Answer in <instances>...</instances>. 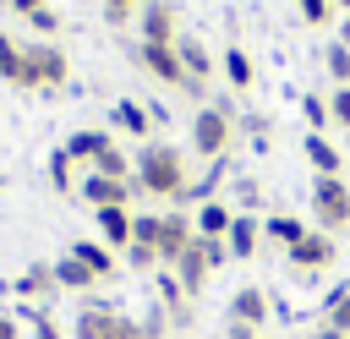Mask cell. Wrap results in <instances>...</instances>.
<instances>
[{
    "label": "cell",
    "instance_id": "1",
    "mask_svg": "<svg viewBox=\"0 0 350 339\" xmlns=\"http://www.w3.org/2000/svg\"><path fill=\"white\" fill-rule=\"evenodd\" d=\"M131 180H137L142 197H164V202H175V191L191 180V175H186V153L170 148V142H148V148L137 153Z\"/></svg>",
    "mask_w": 350,
    "mask_h": 339
},
{
    "label": "cell",
    "instance_id": "2",
    "mask_svg": "<svg viewBox=\"0 0 350 339\" xmlns=\"http://www.w3.org/2000/svg\"><path fill=\"white\" fill-rule=\"evenodd\" d=\"M71 339H142L137 317L109 306V301H82L77 323H71Z\"/></svg>",
    "mask_w": 350,
    "mask_h": 339
},
{
    "label": "cell",
    "instance_id": "3",
    "mask_svg": "<svg viewBox=\"0 0 350 339\" xmlns=\"http://www.w3.org/2000/svg\"><path fill=\"white\" fill-rule=\"evenodd\" d=\"M230 142H235V115L230 109H219V104H202L197 115H191V148H197V159H224L230 153Z\"/></svg>",
    "mask_w": 350,
    "mask_h": 339
},
{
    "label": "cell",
    "instance_id": "4",
    "mask_svg": "<svg viewBox=\"0 0 350 339\" xmlns=\"http://www.w3.org/2000/svg\"><path fill=\"white\" fill-rule=\"evenodd\" d=\"M312 219H317V230H350V186L339 180V175H317L312 180Z\"/></svg>",
    "mask_w": 350,
    "mask_h": 339
},
{
    "label": "cell",
    "instance_id": "5",
    "mask_svg": "<svg viewBox=\"0 0 350 339\" xmlns=\"http://www.w3.org/2000/svg\"><path fill=\"white\" fill-rule=\"evenodd\" d=\"M197 241V219L186 213V208H170V213H159V268H175L180 262V252Z\"/></svg>",
    "mask_w": 350,
    "mask_h": 339
},
{
    "label": "cell",
    "instance_id": "6",
    "mask_svg": "<svg viewBox=\"0 0 350 339\" xmlns=\"http://www.w3.org/2000/svg\"><path fill=\"white\" fill-rule=\"evenodd\" d=\"M334 257H339V252H334V235H328V230H306V235L284 252V262H290L301 279H312V273H317V268H328Z\"/></svg>",
    "mask_w": 350,
    "mask_h": 339
},
{
    "label": "cell",
    "instance_id": "7",
    "mask_svg": "<svg viewBox=\"0 0 350 339\" xmlns=\"http://www.w3.org/2000/svg\"><path fill=\"white\" fill-rule=\"evenodd\" d=\"M22 55H27V66H33V77H38V87H60V82L71 77V60H66V49H60L55 38H38V44H22Z\"/></svg>",
    "mask_w": 350,
    "mask_h": 339
},
{
    "label": "cell",
    "instance_id": "8",
    "mask_svg": "<svg viewBox=\"0 0 350 339\" xmlns=\"http://www.w3.org/2000/svg\"><path fill=\"white\" fill-rule=\"evenodd\" d=\"M77 191H82V202H93V208H131V197H142L137 180H109V175H98V170H88V175L77 180Z\"/></svg>",
    "mask_w": 350,
    "mask_h": 339
},
{
    "label": "cell",
    "instance_id": "9",
    "mask_svg": "<svg viewBox=\"0 0 350 339\" xmlns=\"http://www.w3.org/2000/svg\"><path fill=\"white\" fill-rule=\"evenodd\" d=\"M137 66H142L148 77H159L164 87H186V82H191L186 66H180V55H175V44H137Z\"/></svg>",
    "mask_w": 350,
    "mask_h": 339
},
{
    "label": "cell",
    "instance_id": "10",
    "mask_svg": "<svg viewBox=\"0 0 350 339\" xmlns=\"http://www.w3.org/2000/svg\"><path fill=\"white\" fill-rule=\"evenodd\" d=\"M180 38V11L170 0H148L142 5V44H175Z\"/></svg>",
    "mask_w": 350,
    "mask_h": 339
},
{
    "label": "cell",
    "instance_id": "11",
    "mask_svg": "<svg viewBox=\"0 0 350 339\" xmlns=\"http://www.w3.org/2000/svg\"><path fill=\"white\" fill-rule=\"evenodd\" d=\"M175 55H180V66H186V93H202V82L213 77V55H208V44L202 38H191V33H180L175 38Z\"/></svg>",
    "mask_w": 350,
    "mask_h": 339
},
{
    "label": "cell",
    "instance_id": "12",
    "mask_svg": "<svg viewBox=\"0 0 350 339\" xmlns=\"http://www.w3.org/2000/svg\"><path fill=\"white\" fill-rule=\"evenodd\" d=\"M268 312H273V301H268V290H257V284H241V290L230 295V323H241V328H262Z\"/></svg>",
    "mask_w": 350,
    "mask_h": 339
},
{
    "label": "cell",
    "instance_id": "13",
    "mask_svg": "<svg viewBox=\"0 0 350 339\" xmlns=\"http://www.w3.org/2000/svg\"><path fill=\"white\" fill-rule=\"evenodd\" d=\"M0 82H11V87H38V77H33V66H27V55H22V44H16L11 33H0Z\"/></svg>",
    "mask_w": 350,
    "mask_h": 339
},
{
    "label": "cell",
    "instance_id": "14",
    "mask_svg": "<svg viewBox=\"0 0 350 339\" xmlns=\"http://www.w3.org/2000/svg\"><path fill=\"white\" fill-rule=\"evenodd\" d=\"M93 219H98V241L109 252H126L131 246V208H93Z\"/></svg>",
    "mask_w": 350,
    "mask_h": 339
},
{
    "label": "cell",
    "instance_id": "15",
    "mask_svg": "<svg viewBox=\"0 0 350 339\" xmlns=\"http://www.w3.org/2000/svg\"><path fill=\"white\" fill-rule=\"evenodd\" d=\"M60 148L71 153V164H88V170H93V164H98V159H104L115 142H109V131H71Z\"/></svg>",
    "mask_w": 350,
    "mask_h": 339
},
{
    "label": "cell",
    "instance_id": "16",
    "mask_svg": "<svg viewBox=\"0 0 350 339\" xmlns=\"http://www.w3.org/2000/svg\"><path fill=\"white\" fill-rule=\"evenodd\" d=\"M230 257L235 262H252V252H257V241H262V219L257 213H235V224H230Z\"/></svg>",
    "mask_w": 350,
    "mask_h": 339
},
{
    "label": "cell",
    "instance_id": "17",
    "mask_svg": "<svg viewBox=\"0 0 350 339\" xmlns=\"http://www.w3.org/2000/svg\"><path fill=\"white\" fill-rule=\"evenodd\" d=\"M301 153H306V164L317 170V175H339L345 170V153L323 137V131H306V142H301Z\"/></svg>",
    "mask_w": 350,
    "mask_h": 339
},
{
    "label": "cell",
    "instance_id": "18",
    "mask_svg": "<svg viewBox=\"0 0 350 339\" xmlns=\"http://www.w3.org/2000/svg\"><path fill=\"white\" fill-rule=\"evenodd\" d=\"M208 273H213V268L202 262V252H197V241H191V246L180 252V262H175V279H180V290H186V301H197V295H202V284H208Z\"/></svg>",
    "mask_w": 350,
    "mask_h": 339
},
{
    "label": "cell",
    "instance_id": "19",
    "mask_svg": "<svg viewBox=\"0 0 350 339\" xmlns=\"http://www.w3.org/2000/svg\"><path fill=\"white\" fill-rule=\"evenodd\" d=\"M71 257H82V262L93 268V279H115V273H120V252H109L104 241H77Z\"/></svg>",
    "mask_w": 350,
    "mask_h": 339
},
{
    "label": "cell",
    "instance_id": "20",
    "mask_svg": "<svg viewBox=\"0 0 350 339\" xmlns=\"http://www.w3.org/2000/svg\"><path fill=\"white\" fill-rule=\"evenodd\" d=\"M49 290H60V284H55V262H27V268L16 273V295H22V301H44Z\"/></svg>",
    "mask_w": 350,
    "mask_h": 339
},
{
    "label": "cell",
    "instance_id": "21",
    "mask_svg": "<svg viewBox=\"0 0 350 339\" xmlns=\"http://www.w3.org/2000/svg\"><path fill=\"white\" fill-rule=\"evenodd\" d=\"M219 66H224V77H230V87H235V93H246V87L257 82V66H252V55H246L241 44H230V49L219 55Z\"/></svg>",
    "mask_w": 350,
    "mask_h": 339
},
{
    "label": "cell",
    "instance_id": "22",
    "mask_svg": "<svg viewBox=\"0 0 350 339\" xmlns=\"http://www.w3.org/2000/svg\"><path fill=\"white\" fill-rule=\"evenodd\" d=\"M115 126H120L126 137H142V142H148V131H153V115H148L137 98H120V104H115Z\"/></svg>",
    "mask_w": 350,
    "mask_h": 339
},
{
    "label": "cell",
    "instance_id": "23",
    "mask_svg": "<svg viewBox=\"0 0 350 339\" xmlns=\"http://www.w3.org/2000/svg\"><path fill=\"white\" fill-rule=\"evenodd\" d=\"M230 224H235V208H224L219 197L197 202V235H230Z\"/></svg>",
    "mask_w": 350,
    "mask_h": 339
},
{
    "label": "cell",
    "instance_id": "24",
    "mask_svg": "<svg viewBox=\"0 0 350 339\" xmlns=\"http://www.w3.org/2000/svg\"><path fill=\"white\" fill-rule=\"evenodd\" d=\"M301 235H306V224L290 219V213H268V219H262V241H273V246H284V252H290Z\"/></svg>",
    "mask_w": 350,
    "mask_h": 339
},
{
    "label": "cell",
    "instance_id": "25",
    "mask_svg": "<svg viewBox=\"0 0 350 339\" xmlns=\"http://www.w3.org/2000/svg\"><path fill=\"white\" fill-rule=\"evenodd\" d=\"M55 284H60V290H93L98 279H93V268H88L82 257H71V252H66V257L55 262Z\"/></svg>",
    "mask_w": 350,
    "mask_h": 339
},
{
    "label": "cell",
    "instance_id": "26",
    "mask_svg": "<svg viewBox=\"0 0 350 339\" xmlns=\"http://www.w3.org/2000/svg\"><path fill=\"white\" fill-rule=\"evenodd\" d=\"M323 323L339 328V334H350V284H334L323 295Z\"/></svg>",
    "mask_w": 350,
    "mask_h": 339
},
{
    "label": "cell",
    "instance_id": "27",
    "mask_svg": "<svg viewBox=\"0 0 350 339\" xmlns=\"http://www.w3.org/2000/svg\"><path fill=\"white\" fill-rule=\"evenodd\" d=\"M49 186H55L60 197H71V191H77V164H71V153H66V148H55V153H49Z\"/></svg>",
    "mask_w": 350,
    "mask_h": 339
},
{
    "label": "cell",
    "instance_id": "28",
    "mask_svg": "<svg viewBox=\"0 0 350 339\" xmlns=\"http://www.w3.org/2000/svg\"><path fill=\"white\" fill-rule=\"evenodd\" d=\"M323 66H328V77H334V87H350V49L334 38L328 49H323Z\"/></svg>",
    "mask_w": 350,
    "mask_h": 339
},
{
    "label": "cell",
    "instance_id": "29",
    "mask_svg": "<svg viewBox=\"0 0 350 339\" xmlns=\"http://www.w3.org/2000/svg\"><path fill=\"white\" fill-rule=\"evenodd\" d=\"M120 262H126V268H142V273H153V268H159V246H142V241H131V246L120 252Z\"/></svg>",
    "mask_w": 350,
    "mask_h": 339
},
{
    "label": "cell",
    "instance_id": "30",
    "mask_svg": "<svg viewBox=\"0 0 350 339\" xmlns=\"http://www.w3.org/2000/svg\"><path fill=\"white\" fill-rule=\"evenodd\" d=\"M295 11H301L306 27H328L334 22V0H295Z\"/></svg>",
    "mask_w": 350,
    "mask_h": 339
},
{
    "label": "cell",
    "instance_id": "31",
    "mask_svg": "<svg viewBox=\"0 0 350 339\" xmlns=\"http://www.w3.org/2000/svg\"><path fill=\"white\" fill-rule=\"evenodd\" d=\"M301 115H306L312 131H328V98H323V93H306V98H301Z\"/></svg>",
    "mask_w": 350,
    "mask_h": 339
},
{
    "label": "cell",
    "instance_id": "32",
    "mask_svg": "<svg viewBox=\"0 0 350 339\" xmlns=\"http://www.w3.org/2000/svg\"><path fill=\"white\" fill-rule=\"evenodd\" d=\"M137 328H142V339H164V334H170V312H164V306H148V312L137 317Z\"/></svg>",
    "mask_w": 350,
    "mask_h": 339
},
{
    "label": "cell",
    "instance_id": "33",
    "mask_svg": "<svg viewBox=\"0 0 350 339\" xmlns=\"http://www.w3.org/2000/svg\"><path fill=\"white\" fill-rule=\"evenodd\" d=\"M131 241L159 246V213H131Z\"/></svg>",
    "mask_w": 350,
    "mask_h": 339
},
{
    "label": "cell",
    "instance_id": "34",
    "mask_svg": "<svg viewBox=\"0 0 350 339\" xmlns=\"http://www.w3.org/2000/svg\"><path fill=\"white\" fill-rule=\"evenodd\" d=\"M27 27H33L38 38H55V33H60V11H55V5H44V11H33V16H27Z\"/></svg>",
    "mask_w": 350,
    "mask_h": 339
},
{
    "label": "cell",
    "instance_id": "35",
    "mask_svg": "<svg viewBox=\"0 0 350 339\" xmlns=\"http://www.w3.org/2000/svg\"><path fill=\"white\" fill-rule=\"evenodd\" d=\"M328 120L350 131V87H334V93H328Z\"/></svg>",
    "mask_w": 350,
    "mask_h": 339
},
{
    "label": "cell",
    "instance_id": "36",
    "mask_svg": "<svg viewBox=\"0 0 350 339\" xmlns=\"http://www.w3.org/2000/svg\"><path fill=\"white\" fill-rule=\"evenodd\" d=\"M142 5H148V0H104V16H109V27H120V22H131Z\"/></svg>",
    "mask_w": 350,
    "mask_h": 339
},
{
    "label": "cell",
    "instance_id": "37",
    "mask_svg": "<svg viewBox=\"0 0 350 339\" xmlns=\"http://www.w3.org/2000/svg\"><path fill=\"white\" fill-rule=\"evenodd\" d=\"M235 197H241V213H252V208H262V186H257V180H246V175L235 180Z\"/></svg>",
    "mask_w": 350,
    "mask_h": 339
},
{
    "label": "cell",
    "instance_id": "38",
    "mask_svg": "<svg viewBox=\"0 0 350 339\" xmlns=\"http://www.w3.org/2000/svg\"><path fill=\"white\" fill-rule=\"evenodd\" d=\"M164 312H170V328H175V334L191 328V301H175V306H164Z\"/></svg>",
    "mask_w": 350,
    "mask_h": 339
},
{
    "label": "cell",
    "instance_id": "39",
    "mask_svg": "<svg viewBox=\"0 0 350 339\" xmlns=\"http://www.w3.org/2000/svg\"><path fill=\"white\" fill-rule=\"evenodd\" d=\"M5 5H11V11H16V16H22V22H27V16H33V11H44V5H49V0H5Z\"/></svg>",
    "mask_w": 350,
    "mask_h": 339
},
{
    "label": "cell",
    "instance_id": "40",
    "mask_svg": "<svg viewBox=\"0 0 350 339\" xmlns=\"http://www.w3.org/2000/svg\"><path fill=\"white\" fill-rule=\"evenodd\" d=\"M0 339H22V323H16V317H5V312H0Z\"/></svg>",
    "mask_w": 350,
    "mask_h": 339
},
{
    "label": "cell",
    "instance_id": "41",
    "mask_svg": "<svg viewBox=\"0 0 350 339\" xmlns=\"http://www.w3.org/2000/svg\"><path fill=\"white\" fill-rule=\"evenodd\" d=\"M230 339H268V334H257V328H241V323H230Z\"/></svg>",
    "mask_w": 350,
    "mask_h": 339
},
{
    "label": "cell",
    "instance_id": "42",
    "mask_svg": "<svg viewBox=\"0 0 350 339\" xmlns=\"http://www.w3.org/2000/svg\"><path fill=\"white\" fill-rule=\"evenodd\" d=\"M339 44L350 49V16H339Z\"/></svg>",
    "mask_w": 350,
    "mask_h": 339
},
{
    "label": "cell",
    "instance_id": "43",
    "mask_svg": "<svg viewBox=\"0 0 350 339\" xmlns=\"http://www.w3.org/2000/svg\"><path fill=\"white\" fill-rule=\"evenodd\" d=\"M334 11H345V16H350V0H334Z\"/></svg>",
    "mask_w": 350,
    "mask_h": 339
},
{
    "label": "cell",
    "instance_id": "44",
    "mask_svg": "<svg viewBox=\"0 0 350 339\" xmlns=\"http://www.w3.org/2000/svg\"><path fill=\"white\" fill-rule=\"evenodd\" d=\"M345 339H350V334H345Z\"/></svg>",
    "mask_w": 350,
    "mask_h": 339
},
{
    "label": "cell",
    "instance_id": "45",
    "mask_svg": "<svg viewBox=\"0 0 350 339\" xmlns=\"http://www.w3.org/2000/svg\"><path fill=\"white\" fill-rule=\"evenodd\" d=\"M0 186H5V180H0Z\"/></svg>",
    "mask_w": 350,
    "mask_h": 339
}]
</instances>
